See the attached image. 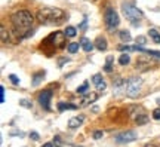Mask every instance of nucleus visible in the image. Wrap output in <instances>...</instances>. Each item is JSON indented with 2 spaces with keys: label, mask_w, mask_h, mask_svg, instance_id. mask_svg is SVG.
<instances>
[{
  "label": "nucleus",
  "mask_w": 160,
  "mask_h": 147,
  "mask_svg": "<svg viewBox=\"0 0 160 147\" xmlns=\"http://www.w3.org/2000/svg\"><path fill=\"white\" fill-rule=\"evenodd\" d=\"M30 138H31V140H34V141H37V140H40L39 134H37V132H34V131H33V132H30Z\"/></svg>",
  "instance_id": "obj_28"
},
{
  "label": "nucleus",
  "mask_w": 160,
  "mask_h": 147,
  "mask_svg": "<svg viewBox=\"0 0 160 147\" xmlns=\"http://www.w3.org/2000/svg\"><path fill=\"white\" fill-rule=\"evenodd\" d=\"M135 122H137L138 125H145L147 122H148V116H147V114H144V113L138 114L137 118H135Z\"/></svg>",
  "instance_id": "obj_15"
},
{
  "label": "nucleus",
  "mask_w": 160,
  "mask_h": 147,
  "mask_svg": "<svg viewBox=\"0 0 160 147\" xmlns=\"http://www.w3.org/2000/svg\"><path fill=\"white\" fill-rule=\"evenodd\" d=\"M0 30H2V43H9L11 39H9V34H8V31H6V29H5V25H3V24H2Z\"/></svg>",
  "instance_id": "obj_17"
},
{
  "label": "nucleus",
  "mask_w": 160,
  "mask_h": 147,
  "mask_svg": "<svg viewBox=\"0 0 160 147\" xmlns=\"http://www.w3.org/2000/svg\"><path fill=\"white\" fill-rule=\"evenodd\" d=\"M79 48H82V46H80L79 43L73 42V43H68V46H67V51H68L70 54H76V52L79 51Z\"/></svg>",
  "instance_id": "obj_18"
},
{
  "label": "nucleus",
  "mask_w": 160,
  "mask_h": 147,
  "mask_svg": "<svg viewBox=\"0 0 160 147\" xmlns=\"http://www.w3.org/2000/svg\"><path fill=\"white\" fill-rule=\"evenodd\" d=\"M43 74L45 73H39V74H36L34 76V79H33V86H37L42 82V77H43Z\"/></svg>",
  "instance_id": "obj_23"
},
{
  "label": "nucleus",
  "mask_w": 160,
  "mask_h": 147,
  "mask_svg": "<svg viewBox=\"0 0 160 147\" xmlns=\"http://www.w3.org/2000/svg\"><path fill=\"white\" fill-rule=\"evenodd\" d=\"M151 116H153V119H156V120H160V107L154 108L153 113H151Z\"/></svg>",
  "instance_id": "obj_25"
},
{
  "label": "nucleus",
  "mask_w": 160,
  "mask_h": 147,
  "mask_svg": "<svg viewBox=\"0 0 160 147\" xmlns=\"http://www.w3.org/2000/svg\"><path fill=\"white\" fill-rule=\"evenodd\" d=\"M92 83L97 86L98 91H104L105 88H107V83H105V80L102 79V76H101L99 73H97V74H93V76H92Z\"/></svg>",
  "instance_id": "obj_9"
},
{
  "label": "nucleus",
  "mask_w": 160,
  "mask_h": 147,
  "mask_svg": "<svg viewBox=\"0 0 160 147\" xmlns=\"http://www.w3.org/2000/svg\"><path fill=\"white\" fill-rule=\"evenodd\" d=\"M148 34H150V37L154 40L156 43H160V33L157 31V30H154V29H150L148 30Z\"/></svg>",
  "instance_id": "obj_14"
},
{
  "label": "nucleus",
  "mask_w": 160,
  "mask_h": 147,
  "mask_svg": "<svg viewBox=\"0 0 160 147\" xmlns=\"http://www.w3.org/2000/svg\"><path fill=\"white\" fill-rule=\"evenodd\" d=\"M19 104H21L22 107H25V108H31V107H33V104H31L30 101H27V100H21V101H19Z\"/></svg>",
  "instance_id": "obj_27"
},
{
  "label": "nucleus",
  "mask_w": 160,
  "mask_h": 147,
  "mask_svg": "<svg viewBox=\"0 0 160 147\" xmlns=\"http://www.w3.org/2000/svg\"><path fill=\"white\" fill-rule=\"evenodd\" d=\"M88 88H89V83H88V82H85L82 86H79V88H77V94H80V95H85V94H88Z\"/></svg>",
  "instance_id": "obj_20"
},
{
  "label": "nucleus",
  "mask_w": 160,
  "mask_h": 147,
  "mask_svg": "<svg viewBox=\"0 0 160 147\" xmlns=\"http://www.w3.org/2000/svg\"><path fill=\"white\" fill-rule=\"evenodd\" d=\"M93 45H95V43H92L88 37H82V40H80V46H82V49L86 52H91L92 49H93Z\"/></svg>",
  "instance_id": "obj_11"
},
{
  "label": "nucleus",
  "mask_w": 160,
  "mask_h": 147,
  "mask_svg": "<svg viewBox=\"0 0 160 147\" xmlns=\"http://www.w3.org/2000/svg\"><path fill=\"white\" fill-rule=\"evenodd\" d=\"M37 21L42 24H51V23H61L65 18V12L59 8H42L37 12Z\"/></svg>",
  "instance_id": "obj_2"
},
{
  "label": "nucleus",
  "mask_w": 160,
  "mask_h": 147,
  "mask_svg": "<svg viewBox=\"0 0 160 147\" xmlns=\"http://www.w3.org/2000/svg\"><path fill=\"white\" fill-rule=\"evenodd\" d=\"M83 122H85V116H74V118H71L68 120V128H71V129H76V128H79V126H82L83 125Z\"/></svg>",
  "instance_id": "obj_10"
},
{
  "label": "nucleus",
  "mask_w": 160,
  "mask_h": 147,
  "mask_svg": "<svg viewBox=\"0 0 160 147\" xmlns=\"http://www.w3.org/2000/svg\"><path fill=\"white\" fill-rule=\"evenodd\" d=\"M104 21H105V25L108 30H114L119 27L120 24V18L117 15V12L111 8H107L105 9V13H104Z\"/></svg>",
  "instance_id": "obj_5"
},
{
  "label": "nucleus",
  "mask_w": 160,
  "mask_h": 147,
  "mask_svg": "<svg viewBox=\"0 0 160 147\" xmlns=\"http://www.w3.org/2000/svg\"><path fill=\"white\" fill-rule=\"evenodd\" d=\"M0 101L5 102V88H3V86L0 88Z\"/></svg>",
  "instance_id": "obj_30"
},
{
  "label": "nucleus",
  "mask_w": 160,
  "mask_h": 147,
  "mask_svg": "<svg viewBox=\"0 0 160 147\" xmlns=\"http://www.w3.org/2000/svg\"><path fill=\"white\" fill-rule=\"evenodd\" d=\"M9 79H11V82L13 83V85H19V77L18 76H15V74H9Z\"/></svg>",
  "instance_id": "obj_24"
},
{
  "label": "nucleus",
  "mask_w": 160,
  "mask_h": 147,
  "mask_svg": "<svg viewBox=\"0 0 160 147\" xmlns=\"http://www.w3.org/2000/svg\"><path fill=\"white\" fill-rule=\"evenodd\" d=\"M76 33H77V31H76V29H74V27H71V25L65 29V36H67V37H74Z\"/></svg>",
  "instance_id": "obj_22"
},
{
  "label": "nucleus",
  "mask_w": 160,
  "mask_h": 147,
  "mask_svg": "<svg viewBox=\"0 0 160 147\" xmlns=\"http://www.w3.org/2000/svg\"><path fill=\"white\" fill-rule=\"evenodd\" d=\"M12 25H13V33L18 37H28L30 34H33L31 29H33V15L28 11H17L13 12V15L11 17Z\"/></svg>",
  "instance_id": "obj_1"
},
{
  "label": "nucleus",
  "mask_w": 160,
  "mask_h": 147,
  "mask_svg": "<svg viewBox=\"0 0 160 147\" xmlns=\"http://www.w3.org/2000/svg\"><path fill=\"white\" fill-rule=\"evenodd\" d=\"M131 61V57H129V54H122L119 57V64L120 66H128Z\"/></svg>",
  "instance_id": "obj_16"
},
{
  "label": "nucleus",
  "mask_w": 160,
  "mask_h": 147,
  "mask_svg": "<svg viewBox=\"0 0 160 147\" xmlns=\"http://www.w3.org/2000/svg\"><path fill=\"white\" fill-rule=\"evenodd\" d=\"M42 147H53V146H52V143H46V144H43Z\"/></svg>",
  "instance_id": "obj_31"
},
{
  "label": "nucleus",
  "mask_w": 160,
  "mask_h": 147,
  "mask_svg": "<svg viewBox=\"0 0 160 147\" xmlns=\"http://www.w3.org/2000/svg\"><path fill=\"white\" fill-rule=\"evenodd\" d=\"M137 138H138V134L135 131H125V132H120V134H117V135L114 137V140L119 143V144L132 143V141H135Z\"/></svg>",
  "instance_id": "obj_6"
},
{
  "label": "nucleus",
  "mask_w": 160,
  "mask_h": 147,
  "mask_svg": "<svg viewBox=\"0 0 160 147\" xmlns=\"http://www.w3.org/2000/svg\"><path fill=\"white\" fill-rule=\"evenodd\" d=\"M145 43H147V39H145V37H144V36H138L137 37V45H145Z\"/></svg>",
  "instance_id": "obj_26"
},
{
  "label": "nucleus",
  "mask_w": 160,
  "mask_h": 147,
  "mask_svg": "<svg viewBox=\"0 0 160 147\" xmlns=\"http://www.w3.org/2000/svg\"><path fill=\"white\" fill-rule=\"evenodd\" d=\"M95 46H97L99 51H105L107 49V39L104 36H98L95 40Z\"/></svg>",
  "instance_id": "obj_12"
},
{
  "label": "nucleus",
  "mask_w": 160,
  "mask_h": 147,
  "mask_svg": "<svg viewBox=\"0 0 160 147\" xmlns=\"http://www.w3.org/2000/svg\"><path fill=\"white\" fill-rule=\"evenodd\" d=\"M119 36H120V39L123 40V42H131L132 40V36L129 34V31H125V30H123V31H120Z\"/></svg>",
  "instance_id": "obj_19"
},
{
  "label": "nucleus",
  "mask_w": 160,
  "mask_h": 147,
  "mask_svg": "<svg viewBox=\"0 0 160 147\" xmlns=\"http://www.w3.org/2000/svg\"><path fill=\"white\" fill-rule=\"evenodd\" d=\"M58 108H59L61 112H64V110H76L77 106H74V104H68V102H59V104H58Z\"/></svg>",
  "instance_id": "obj_13"
},
{
  "label": "nucleus",
  "mask_w": 160,
  "mask_h": 147,
  "mask_svg": "<svg viewBox=\"0 0 160 147\" xmlns=\"http://www.w3.org/2000/svg\"><path fill=\"white\" fill-rule=\"evenodd\" d=\"M113 60H114L113 57H108V58H107V62H105V66H104V70H105L107 73H110V71L113 70V67H111V62H113Z\"/></svg>",
  "instance_id": "obj_21"
},
{
  "label": "nucleus",
  "mask_w": 160,
  "mask_h": 147,
  "mask_svg": "<svg viewBox=\"0 0 160 147\" xmlns=\"http://www.w3.org/2000/svg\"><path fill=\"white\" fill-rule=\"evenodd\" d=\"M51 98H52L51 91L49 89L42 91V92L39 94V104L45 108V110H51V107H49V104H51Z\"/></svg>",
  "instance_id": "obj_7"
},
{
  "label": "nucleus",
  "mask_w": 160,
  "mask_h": 147,
  "mask_svg": "<svg viewBox=\"0 0 160 147\" xmlns=\"http://www.w3.org/2000/svg\"><path fill=\"white\" fill-rule=\"evenodd\" d=\"M122 9H123V13L128 21H131L132 25H138L139 24V19L142 18V12L139 11L138 8H135L131 3H123L122 5Z\"/></svg>",
  "instance_id": "obj_4"
},
{
  "label": "nucleus",
  "mask_w": 160,
  "mask_h": 147,
  "mask_svg": "<svg viewBox=\"0 0 160 147\" xmlns=\"http://www.w3.org/2000/svg\"><path fill=\"white\" fill-rule=\"evenodd\" d=\"M102 131H97V132H93V138L95 140H99V138H102Z\"/></svg>",
  "instance_id": "obj_29"
},
{
  "label": "nucleus",
  "mask_w": 160,
  "mask_h": 147,
  "mask_svg": "<svg viewBox=\"0 0 160 147\" xmlns=\"http://www.w3.org/2000/svg\"><path fill=\"white\" fill-rule=\"evenodd\" d=\"M147 147H157V146H154V144H150V146H147Z\"/></svg>",
  "instance_id": "obj_32"
},
{
  "label": "nucleus",
  "mask_w": 160,
  "mask_h": 147,
  "mask_svg": "<svg viewBox=\"0 0 160 147\" xmlns=\"http://www.w3.org/2000/svg\"><path fill=\"white\" fill-rule=\"evenodd\" d=\"M98 100V94L97 92H88L85 95L82 97V100H80V107H86V106H89L92 102H95Z\"/></svg>",
  "instance_id": "obj_8"
},
{
  "label": "nucleus",
  "mask_w": 160,
  "mask_h": 147,
  "mask_svg": "<svg viewBox=\"0 0 160 147\" xmlns=\"http://www.w3.org/2000/svg\"><path fill=\"white\" fill-rule=\"evenodd\" d=\"M141 86H142V79L141 77H131L129 80L117 83V92H123L125 95L131 97V98H137L139 95Z\"/></svg>",
  "instance_id": "obj_3"
}]
</instances>
